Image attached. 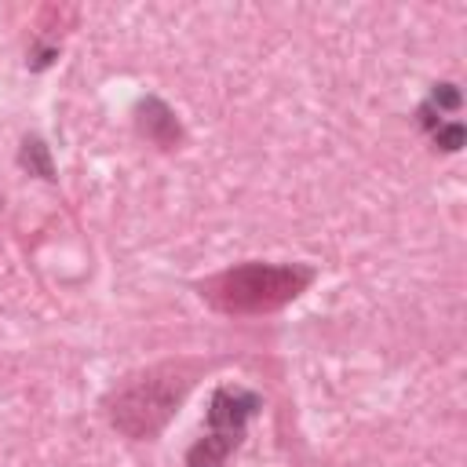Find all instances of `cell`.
I'll return each mask as SVG.
<instances>
[{"label": "cell", "mask_w": 467, "mask_h": 467, "mask_svg": "<svg viewBox=\"0 0 467 467\" xmlns=\"http://www.w3.org/2000/svg\"><path fill=\"white\" fill-rule=\"evenodd\" d=\"M204 368L208 365L197 358H171L128 372L102 398L109 427L131 441H153L175 420V412L182 409L186 394L197 387Z\"/></svg>", "instance_id": "1"}, {"label": "cell", "mask_w": 467, "mask_h": 467, "mask_svg": "<svg viewBox=\"0 0 467 467\" xmlns=\"http://www.w3.org/2000/svg\"><path fill=\"white\" fill-rule=\"evenodd\" d=\"M317 281V270L310 263H263L248 259L237 266H226L212 277L193 281L197 296L230 317H263L288 303H296L310 285Z\"/></svg>", "instance_id": "2"}, {"label": "cell", "mask_w": 467, "mask_h": 467, "mask_svg": "<svg viewBox=\"0 0 467 467\" xmlns=\"http://www.w3.org/2000/svg\"><path fill=\"white\" fill-rule=\"evenodd\" d=\"M263 409V394L241 387V383H219L208 398V412H204V423L212 434H226V438H237L244 441V431H248V420L259 416Z\"/></svg>", "instance_id": "3"}, {"label": "cell", "mask_w": 467, "mask_h": 467, "mask_svg": "<svg viewBox=\"0 0 467 467\" xmlns=\"http://www.w3.org/2000/svg\"><path fill=\"white\" fill-rule=\"evenodd\" d=\"M131 124H135V135L142 142L157 146L161 153H175L186 142V131H182L179 113L161 95H142L135 102V109H131Z\"/></svg>", "instance_id": "4"}, {"label": "cell", "mask_w": 467, "mask_h": 467, "mask_svg": "<svg viewBox=\"0 0 467 467\" xmlns=\"http://www.w3.org/2000/svg\"><path fill=\"white\" fill-rule=\"evenodd\" d=\"M237 449H241V441H237V438H226V434H212V431H204V434L186 449V467H223Z\"/></svg>", "instance_id": "5"}, {"label": "cell", "mask_w": 467, "mask_h": 467, "mask_svg": "<svg viewBox=\"0 0 467 467\" xmlns=\"http://www.w3.org/2000/svg\"><path fill=\"white\" fill-rule=\"evenodd\" d=\"M18 168H26L29 175H40L44 182H55V161H51V146L40 135H26L18 146Z\"/></svg>", "instance_id": "6"}, {"label": "cell", "mask_w": 467, "mask_h": 467, "mask_svg": "<svg viewBox=\"0 0 467 467\" xmlns=\"http://www.w3.org/2000/svg\"><path fill=\"white\" fill-rule=\"evenodd\" d=\"M423 102H427L434 113L449 117V113H460L463 95H460V84H452V80H438V84H431V91H427Z\"/></svg>", "instance_id": "7"}, {"label": "cell", "mask_w": 467, "mask_h": 467, "mask_svg": "<svg viewBox=\"0 0 467 467\" xmlns=\"http://www.w3.org/2000/svg\"><path fill=\"white\" fill-rule=\"evenodd\" d=\"M58 51H62V44L58 40H47V36H33V44H29V51H26V66L33 69V73H44L47 66H55V58H58Z\"/></svg>", "instance_id": "8"}, {"label": "cell", "mask_w": 467, "mask_h": 467, "mask_svg": "<svg viewBox=\"0 0 467 467\" xmlns=\"http://www.w3.org/2000/svg\"><path fill=\"white\" fill-rule=\"evenodd\" d=\"M427 139H431V142H434V150H441V153H460V146H463L467 131H463V124H460V120H445V124H438Z\"/></svg>", "instance_id": "9"}]
</instances>
